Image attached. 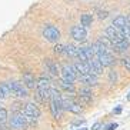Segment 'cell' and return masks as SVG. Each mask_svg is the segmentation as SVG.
I'll return each instance as SVG.
<instances>
[{"mask_svg": "<svg viewBox=\"0 0 130 130\" xmlns=\"http://www.w3.org/2000/svg\"><path fill=\"white\" fill-rule=\"evenodd\" d=\"M50 80L49 77L42 76L37 80V86H36V97L39 102H46L50 97Z\"/></svg>", "mask_w": 130, "mask_h": 130, "instance_id": "cell-1", "label": "cell"}, {"mask_svg": "<svg viewBox=\"0 0 130 130\" xmlns=\"http://www.w3.org/2000/svg\"><path fill=\"white\" fill-rule=\"evenodd\" d=\"M50 110L54 119L61 117V111H63V106H61V96L60 92H57L56 89H50Z\"/></svg>", "mask_w": 130, "mask_h": 130, "instance_id": "cell-2", "label": "cell"}, {"mask_svg": "<svg viewBox=\"0 0 130 130\" xmlns=\"http://www.w3.org/2000/svg\"><path fill=\"white\" fill-rule=\"evenodd\" d=\"M42 35L50 43H57L59 39H60V31H59V29L56 26H52V24H47V26L43 27Z\"/></svg>", "mask_w": 130, "mask_h": 130, "instance_id": "cell-3", "label": "cell"}, {"mask_svg": "<svg viewBox=\"0 0 130 130\" xmlns=\"http://www.w3.org/2000/svg\"><path fill=\"white\" fill-rule=\"evenodd\" d=\"M23 115L26 116V119L30 123H35L40 117V110H39V107L35 103H26L23 109Z\"/></svg>", "mask_w": 130, "mask_h": 130, "instance_id": "cell-4", "label": "cell"}, {"mask_svg": "<svg viewBox=\"0 0 130 130\" xmlns=\"http://www.w3.org/2000/svg\"><path fill=\"white\" fill-rule=\"evenodd\" d=\"M10 126L16 130H24L29 126V120L26 119V116L22 113H14V115L10 117Z\"/></svg>", "mask_w": 130, "mask_h": 130, "instance_id": "cell-5", "label": "cell"}, {"mask_svg": "<svg viewBox=\"0 0 130 130\" xmlns=\"http://www.w3.org/2000/svg\"><path fill=\"white\" fill-rule=\"evenodd\" d=\"M60 74H61V79H63V80H67V82H74L77 79V72L72 64H63L61 66Z\"/></svg>", "mask_w": 130, "mask_h": 130, "instance_id": "cell-6", "label": "cell"}, {"mask_svg": "<svg viewBox=\"0 0 130 130\" xmlns=\"http://www.w3.org/2000/svg\"><path fill=\"white\" fill-rule=\"evenodd\" d=\"M9 87H10V92L13 93L17 97H27L29 93H27V87L23 83H19V82H10L9 83Z\"/></svg>", "mask_w": 130, "mask_h": 130, "instance_id": "cell-7", "label": "cell"}, {"mask_svg": "<svg viewBox=\"0 0 130 130\" xmlns=\"http://www.w3.org/2000/svg\"><path fill=\"white\" fill-rule=\"evenodd\" d=\"M106 36L111 40L113 44H116L117 42H120V40H123V39H126V36L123 35V31H120L119 29H116L113 24L106 29Z\"/></svg>", "mask_w": 130, "mask_h": 130, "instance_id": "cell-8", "label": "cell"}, {"mask_svg": "<svg viewBox=\"0 0 130 130\" xmlns=\"http://www.w3.org/2000/svg\"><path fill=\"white\" fill-rule=\"evenodd\" d=\"M72 37L76 40V42H86V39H87V30H86V27L84 26H73L72 30Z\"/></svg>", "mask_w": 130, "mask_h": 130, "instance_id": "cell-9", "label": "cell"}, {"mask_svg": "<svg viewBox=\"0 0 130 130\" xmlns=\"http://www.w3.org/2000/svg\"><path fill=\"white\" fill-rule=\"evenodd\" d=\"M61 106H63V110H67L74 115H79L82 111V106L76 102H73L72 99H61Z\"/></svg>", "mask_w": 130, "mask_h": 130, "instance_id": "cell-10", "label": "cell"}, {"mask_svg": "<svg viewBox=\"0 0 130 130\" xmlns=\"http://www.w3.org/2000/svg\"><path fill=\"white\" fill-rule=\"evenodd\" d=\"M82 83H84L86 86H96L97 84V76L93 73H86V74H77Z\"/></svg>", "mask_w": 130, "mask_h": 130, "instance_id": "cell-11", "label": "cell"}, {"mask_svg": "<svg viewBox=\"0 0 130 130\" xmlns=\"http://www.w3.org/2000/svg\"><path fill=\"white\" fill-rule=\"evenodd\" d=\"M89 64H90V70H92L93 74L99 76V74H102V73H103V64L100 63V60L96 57V56L92 59V60H89Z\"/></svg>", "mask_w": 130, "mask_h": 130, "instance_id": "cell-12", "label": "cell"}, {"mask_svg": "<svg viewBox=\"0 0 130 130\" xmlns=\"http://www.w3.org/2000/svg\"><path fill=\"white\" fill-rule=\"evenodd\" d=\"M73 67L76 69L77 74H86V73H92L89 61H76V63L73 64Z\"/></svg>", "mask_w": 130, "mask_h": 130, "instance_id": "cell-13", "label": "cell"}, {"mask_svg": "<svg viewBox=\"0 0 130 130\" xmlns=\"http://www.w3.org/2000/svg\"><path fill=\"white\" fill-rule=\"evenodd\" d=\"M23 83L27 89H36V86H37V80L30 72H26L23 74Z\"/></svg>", "mask_w": 130, "mask_h": 130, "instance_id": "cell-14", "label": "cell"}, {"mask_svg": "<svg viewBox=\"0 0 130 130\" xmlns=\"http://www.w3.org/2000/svg\"><path fill=\"white\" fill-rule=\"evenodd\" d=\"M97 59L100 60V63H102L103 66H109V67H110V66H113V64H115V61H116L115 57L111 56V53H109V52H104L103 54L97 56Z\"/></svg>", "mask_w": 130, "mask_h": 130, "instance_id": "cell-15", "label": "cell"}, {"mask_svg": "<svg viewBox=\"0 0 130 130\" xmlns=\"http://www.w3.org/2000/svg\"><path fill=\"white\" fill-rule=\"evenodd\" d=\"M129 24V19L127 17H124V16H117V17H115V20H113V26L116 27V29H119L120 31H123V29Z\"/></svg>", "mask_w": 130, "mask_h": 130, "instance_id": "cell-16", "label": "cell"}, {"mask_svg": "<svg viewBox=\"0 0 130 130\" xmlns=\"http://www.w3.org/2000/svg\"><path fill=\"white\" fill-rule=\"evenodd\" d=\"M79 97H80V100H83L84 103H90L92 102V90L89 87H82L79 90Z\"/></svg>", "mask_w": 130, "mask_h": 130, "instance_id": "cell-17", "label": "cell"}, {"mask_svg": "<svg viewBox=\"0 0 130 130\" xmlns=\"http://www.w3.org/2000/svg\"><path fill=\"white\" fill-rule=\"evenodd\" d=\"M93 47V52H94V56L97 57V56H100V54H103L104 52H109V49H107L106 46H104L103 43L100 42V40H97V42H94L92 44Z\"/></svg>", "mask_w": 130, "mask_h": 130, "instance_id": "cell-18", "label": "cell"}, {"mask_svg": "<svg viewBox=\"0 0 130 130\" xmlns=\"http://www.w3.org/2000/svg\"><path fill=\"white\" fill-rule=\"evenodd\" d=\"M44 66H46V70L52 74V76H57V73H59L57 64H56L52 59H46V60H44Z\"/></svg>", "mask_w": 130, "mask_h": 130, "instance_id": "cell-19", "label": "cell"}, {"mask_svg": "<svg viewBox=\"0 0 130 130\" xmlns=\"http://www.w3.org/2000/svg\"><path fill=\"white\" fill-rule=\"evenodd\" d=\"M10 87H9V83H0V100L7 99L10 96Z\"/></svg>", "mask_w": 130, "mask_h": 130, "instance_id": "cell-20", "label": "cell"}, {"mask_svg": "<svg viewBox=\"0 0 130 130\" xmlns=\"http://www.w3.org/2000/svg\"><path fill=\"white\" fill-rule=\"evenodd\" d=\"M80 23H82V26H84V27L92 26L93 16L90 14V13H83V14H82V17H80Z\"/></svg>", "mask_w": 130, "mask_h": 130, "instance_id": "cell-21", "label": "cell"}, {"mask_svg": "<svg viewBox=\"0 0 130 130\" xmlns=\"http://www.w3.org/2000/svg\"><path fill=\"white\" fill-rule=\"evenodd\" d=\"M59 84H60V87L63 89V90H66V92H70V93L74 92V86H73V82H67V80H63V79H60Z\"/></svg>", "mask_w": 130, "mask_h": 130, "instance_id": "cell-22", "label": "cell"}, {"mask_svg": "<svg viewBox=\"0 0 130 130\" xmlns=\"http://www.w3.org/2000/svg\"><path fill=\"white\" fill-rule=\"evenodd\" d=\"M129 40L127 39H123V40H120V42H117L116 44H113V47H116V49L119 50V52H126L127 49H129Z\"/></svg>", "mask_w": 130, "mask_h": 130, "instance_id": "cell-23", "label": "cell"}, {"mask_svg": "<svg viewBox=\"0 0 130 130\" xmlns=\"http://www.w3.org/2000/svg\"><path fill=\"white\" fill-rule=\"evenodd\" d=\"M64 54H67L69 57H77V47L73 44L64 46Z\"/></svg>", "mask_w": 130, "mask_h": 130, "instance_id": "cell-24", "label": "cell"}, {"mask_svg": "<svg viewBox=\"0 0 130 130\" xmlns=\"http://www.w3.org/2000/svg\"><path fill=\"white\" fill-rule=\"evenodd\" d=\"M84 52V54H86V57H87V61L92 60L93 57H94V52H93V47L92 46H87V47H82Z\"/></svg>", "mask_w": 130, "mask_h": 130, "instance_id": "cell-25", "label": "cell"}, {"mask_svg": "<svg viewBox=\"0 0 130 130\" xmlns=\"http://www.w3.org/2000/svg\"><path fill=\"white\" fill-rule=\"evenodd\" d=\"M6 120H7V110L0 107V124H3Z\"/></svg>", "mask_w": 130, "mask_h": 130, "instance_id": "cell-26", "label": "cell"}, {"mask_svg": "<svg viewBox=\"0 0 130 130\" xmlns=\"http://www.w3.org/2000/svg\"><path fill=\"white\" fill-rule=\"evenodd\" d=\"M99 40H100V42H102V43H103V44H104V46L107 47V49H109V47H111V46H113V43H111V40H110V39H109V37H107V36H102V37H100Z\"/></svg>", "mask_w": 130, "mask_h": 130, "instance_id": "cell-27", "label": "cell"}, {"mask_svg": "<svg viewBox=\"0 0 130 130\" xmlns=\"http://www.w3.org/2000/svg\"><path fill=\"white\" fill-rule=\"evenodd\" d=\"M122 66L127 72H130V57H123L122 59Z\"/></svg>", "mask_w": 130, "mask_h": 130, "instance_id": "cell-28", "label": "cell"}, {"mask_svg": "<svg viewBox=\"0 0 130 130\" xmlns=\"http://www.w3.org/2000/svg\"><path fill=\"white\" fill-rule=\"evenodd\" d=\"M54 53H56V54H63V53H64V46L57 43V44L54 46Z\"/></svg>", "mask_w": 130, "mask_h": 130, "instance_id": "cell-29", "label": "cell"}, {"mask_svg": "<svg viewBox=\"0 0 130 130\" xmlns=\"http://www.w3.org/2000/svg\"><path fill=\"white\" fill-rule=\"evenodd\" d=\"M109 80H110V83H116V82H117V74H116L115 70H111V72L109 73Z\"/></svg>", "mask_w": 130, "mask_h": 130, "instance_id": "cell-30", "label": "cell"}, {"mask_svg": "<svg viewBox=\"0 0 130 130\" xmlns=\"http://www.w3.org/2000/svg\"><path fill=\"white\" fill-rule=\"evenodd\" d=\"M117 127H119V124H117V123H110V124H107V126L104 127L103 130H116Z\"/></svg>", "mask_w": 130, "mask_h": 130, "instance_id": "cell-31", "label": "cell"}, {"mask_svg": "<svg viewBox=\"0 0 130 130\" xmlns=\"http://www.w3.org/2000/svg\"><path fill=\"white\" fill-rule=\"evenodd\" d=\"M84 124V120H76V122L72 124V127H76V126H83Z\"/></svg>", "mask_w": 130, "mask_h": 130, "instance_id": "cell-32", "label": "cell"}, {"mask_svg": "<svg viewBox=\"0 0 130 130\" xmlns=\"http://www.w3.org/2000/svg\"><path fill=\"white\" fill-rule=\"evenodd\" d=\"M100 127H102L100 123H94V124L92 126V130H100Z\"/></svg>", "mask_w": 130, "mask_h": 130, "instance_id": "cell-33", "label": "cell"}, {"mask_svg": "<svg viewBox=\"0 0 130 130\" xmlns=\"http://www.w3.org/2000/svg\"><path fill=\"white\" fill-rule=\"evenodd\" d=\"M99 17H100V19H106V17H107V12H100Z\"/></svg>", "mask_w": 130, "mask_h": 130, "instance_id": "cell-34", "label": "cell"}, {"mask_svg": "<svg viewBox=\"0 0 130 130\" xmlns=\"http://www.w3.org/2000/svg\"><path fill=\"white\" fill-rule=\"evenodd\" d=\"M113 111H115L116 115H119V113H122V107H120V106H119V107H116V109H115Z\"/></svg>", "mask_w": 130, "mask_h": 130, "instance_id": "cell-35", "label": "cell"}, {"mask_svg": "<svg viewBox=\"0 0 130 130\" xmlns=\"http://www.w3.org/2000/svg\"><path fill=\"white\" fill-rule=\"evenodd\" d=\"M73 130H89V129H87V127H84V126H83V127H80V129H74V127H73Z\"/></svg>", "mask_w": 130, "mask_h": 130, "instance_id": "cell-36", "label": "cell"}, {"mask_svg": "<svg viewBox=\"0 0 130 130\" xmlns=\"http://www.w3.org/2000/svg\"><path fill=\"white\" fill-rule=\"evenodd\" d=\"M126 99H127V100H129V102H130V92L127 93V96H126Z\"/></svg>", "mask_w": 130, "mask_h": 130, "instance_id": "cell-37", "label": "cell"}]
</instances>
